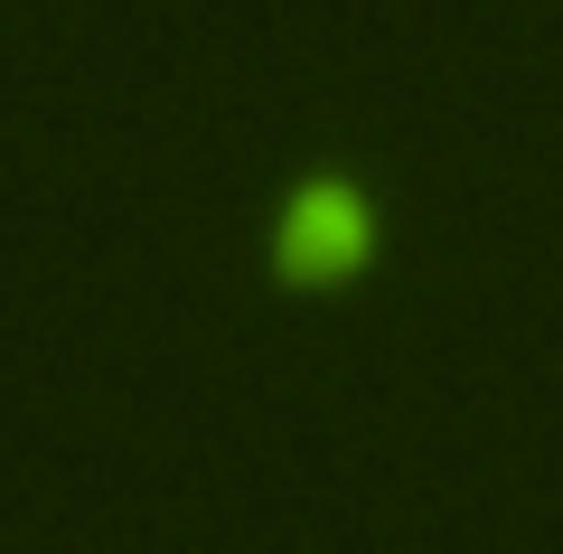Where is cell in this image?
Instances as JSON below:
<instances>
[{"instance_id":"obj_1","label":"cell","mask_w":563,"mask_h":554,"mask_svg":"<svg viewBox=\"0 0 563 554\" xmlns=\"http://www.w3.org/2000/svg\"><path fill=\"white\" fill-rule=\"evenodd\" d=\"M263 254H273V282H282V292H301V301L357 292V282L376 273V254H385V207H376V188L347 178V170L291 178L282 207H273V245H263Z\"/></svg>"}]
</instances>
